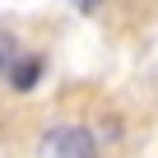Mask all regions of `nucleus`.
<instances>
[{
  "instance_id": "nucleus-4",
  "label": "nucleus",
  "mask_w": 158,
  "mask_h": 158,
  "mask_svg": "<svg viewBox=\"0 0 158 158\" xmlns=\"http://www.w3.org/2000/svg\"><path fill=\"white\" fill-rule=\"evenodd\" d=\"M79 5H84V10H93V0H79Z\"/></svg>"
},
{
  "instance_id": "nucleus-1",
  "label": "nucleus",
  "mask_w": 158,
  "mask_h": 158,
  "mask_svg": "<svg viewBox=\"0 0 158 158\" xmlns=\"http://www.w3.org/2000/svg\"><path fill=\"white\" fill-rule=\"evenodd\" d=\"M42 158H98V139L84 126H51L42 135Z\"/></svg>"
},
{
  "instance_id": "nucleus-2",
  "label": "nucleus",
  "mask_w": 158,
  "mask_h": 158,
  "mask_svg": "<svg viewBox=\"0 0 158 158\" xmlns=\"http://www.w3.org/2000/svg\"><path fill=\"white\" fill-rule=\"evenodd\" d=\"M37 74H42V60H37V56H28V60H14V65H10V79H14V89H19V93H28V89L37 84Z\"/></svg>"
},
{
  "instance_id": "nucleus-3",
  "label": "nucleus",
  "mask_w": 158,
  "mask_h": 158,
  "mask_svg": "<svg viewBox=\"0 0 158 158\" xmlns=\"http://www.w3.org/2000/svg\"><path fill=\"white\" fill-rule=\"evenodd\" d=\"M14 60H19V47H14V37H10V33H0V74H5Z\"/></svg>"
}]
</instances>
